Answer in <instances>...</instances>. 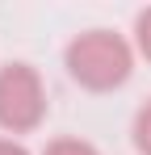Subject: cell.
I'll return each instance as SVG.
<instances>
[{
    "label": "cell",
    "instance_id": "1",
    "mask_svg": "<svg viewBox=\"0 0 151 155\" xmlns=\"http://www.w3.org/2000/svg\"><path fill=\"white\" fill-rule=\"evenodd\" d=\"M67 76L88 88V92H109V88H122L130 71H134V51L122 34L113 29H88L67 42Z\"/></svg>",
    "mask_w": 151,
    "mask_h": 155
},
{
    "label": "cell",
    "instance_id": "2",
    "mask_svg": "<svg viewBox=\"0 0 151 155\" xmlns=\"http://www.w3.org/2000/svg\"><path fill=\"white\" fill-rule=\"evenodd\" d=\"M46 117V88L29 63H4L0 67V126L8 134L42 126Z\"/></svg>",
    "mask_w": 151,
    "mask_h": 155
},
{
    "label": "cell",
    "instance_id": "3",
    "mask_svg": "<svg viewBox=\"0 0 151 155\" xmlns=\"http://www.w3.org/2000/svg\"><path fill=\"white\" fill-rule=\"evenodd\" d=\"M134 147H139V155H151V101L134 113Z\"/></svg>",
    "mask_w": 151,
    "mask_h": 155
},
{
    "label": "cell",
    "instance_id": "4",
    "mask_svg": "<svg viewBox=\"0 0 151 155\" xmlns=\"http://www.w3.org/2000/svg\"><path fill=\"white\" fill-rule=\"evenodd\" d=\"M42 155H101V151L88 138H55V143H46Z\"/></svg>",
    "mask_w": 151,
    "mask_h": 155
},
{
    "label": "cell",
    "instance_id": "5",
    "mask_svg": "<svg viewBox=\"0 0 151 155\" xmlns=\"http://www.w3.org/2000/svg\"><path fill=\"white\" fill-rule=\"evenodd\" d=\"M134 46H139V54L151 63V8H143V13L134 17Z\"/></svg>",
    "mask_w": 151,
    "mask_h": 155
},
{
    "label": "cell",
    "instance_id": "6",
    "mask_svg": "<svg viewBox=\"0 0 151 155\" xmlns=\"http://www.w3.org/2000/svg\"><path fill=\"white\" fill-rule=\"evenodd\" d=\"M0 155H29L17 138H0Z\"/></svg>",
    "mask_w": 151,
    "mask_h": 155
}]
</instances>
